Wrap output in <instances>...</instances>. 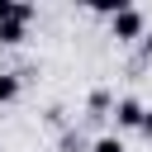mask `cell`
<instances>
[{
    "instance_id": "obj_3",
    "label": "cell",
    "mask_w": 152,
    "mask_h": 152,
    "mask_svg": "<svg viewBox=\"0 0 152 152\" xmlns=\"http://www.w3.org/2000/svg\"><path fill=\"white\" fill-rule=\"evenodd\" d=\"M10 19L28 24V19H33V5H19V0H0V24H10Z\"/></svg>"
},
{
    "instance_id": "obj_2",
    "label": "cell",
    "mask_w": 152,
    "mask_h": 152,
    "mask_svg": "<svg viewBox=\"0 0 152 152\" xmlns=\"http://www.w3.org/2000/svg\"><path fill=\"white\" fill-rule=\"evenodd\" d=\"M114 124H119V128H138V124H142V100L124 95V100L114 104Z\"/></svg>"
},
{
    "instance_id": "obj_5",
    "label": "cell",
    "mask_w": 152,
    "mask_h": 152,
    "mask_svg": "<svg viewBox=\"0 0 152 152\" xmlns=\"http://www.w3.org/2000/svg\"><path fill=\"white\" fill-rule=\"evenodd\" d=\"M19 95V76H10V71H0V104H10Z\"/></svg>"
},
{
    "instance_id": "obj_8",
    "label": "cell",
    "mask_w": 152,
    "mask_h": 152,
    "mask_svg": "<svg viewBox=\"0 0 152 152\" xmlns=\"http://www.w3.org/2000/svg\"><path fill=\"white\" fill-rule=\"evenodd\" d=\"M138 133H142V138H152V109H142V124H138Z\"/></svg>"
},
{
    "instance_id": "obj_6",
    "label": "cell",
    "mask_w": 152,
    "mask_h": 152,
    "mask_svg": "<svg viewBox=\"0 0 152 152\" xmlns=\"http://www.w3.org/2000/svg\"><path fill=\"white\" fill-rule=\"evenodd\" d=\"M104 109H109V90H95V95H90V114H95V119H100V114H104Z\"/></svg>"
},
{
    "instance_id": "obj_7",
    "label": "cell",
    "mask_w": 152,
    "mask_h": 152,
    "mask_svg": "<svg viewBox=\"0 0 152 152\" xmlns=\"http://www.w3.org/2000/svg\"><path fill=\"white\" fill-rule=\"evenodd\" d=\"M90 152H124V142H119V138H95Z\"/></svg>"
},
{
    "instance_id": "obj_4",
    "label": "cell",
    "mask_w": 152,
    "mask_h": 152,
    "mask_svg": "<svg viewBox=\"0 0 152 152\" xmlns=\"http://www.w3.org/2000/svg\"><path fill=\"white\" fill-rule=\"evenodd\" d=\"M28 38V24H19V19H10V24H0V43L5 48H14V43H24Z\"/></svg>"
},
{
    "instance_id": "obj_9",
    "label": "cell",
    "mask_w": 152,
    "mask_h": 152,
    "mask_svg": "<svg viewBox=\"0 0 152 152\" xmlns=\"http://www.w3.org/2000/svg\"><path fill=\"white\" fill-rule=\"evenodd\" d=\"M142 62H152V33H142Z\"/></svg>"
},
{
    "instance_id": "obj_1",
    "label": "cell",
    "mask_w": 152,
    "mask_h": 152,
    "mask_svg": "<svg viewBox=\"0 0 152 152\" xmlns=\"http://www.w3.org/2000/svg\"><path fill=\"white\" fill-rule=\"evenodd\" d=\"M109 33H114L119 43H133V38H142V10H133V5H119V10L109 14Z\"/></svg>"
}]
</instances>
